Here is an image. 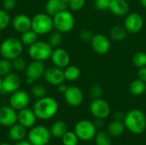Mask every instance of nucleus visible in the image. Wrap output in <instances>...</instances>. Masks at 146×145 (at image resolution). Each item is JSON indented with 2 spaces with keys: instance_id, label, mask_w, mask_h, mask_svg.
<instances>
[{
  "instance_id": "1",
  "label": "nucleus",
  "mask_w": 146,
  "mask_h": 145,
  "mask_svg": "<svg viewBox=\"0 0 146 145\" xmlns=\"http://www.w3.org/2000/svg\"><path fill=\"white\" fill-rule=\"evenodd\" d=\"M33 110L39 120H50L54 117L58 111V103L51 97L45 96L38 99L33 104Z\"/></svg>"
},
{
  "instance_id": "2",
  "label": "nucleus",
  "mask_w": 146,
  "mask_h": 145,
  "mask_svg": "<svg viewBox=\"0 0 146 145\" xmlns=\"http://www.w3.org/2000/svg\"><path fill=\"white\" fill-rule=\"evenodd\" d=\"M126 128L133 134H142L146 128V117L139 109H132L126 114L123 121Z\"/></svg>"
},
{
  "instance_id": "3",
  "label": "nucleus",
  "mask_w": 146,
  "mask_h": 145,
  "mask_svg": "<svg viewBox=\"0 0 146 145\" xmlns=\"http://www.w3.org/2000/svg\"><path fill=\"white\" fill-rule=\"evenodd\" d=\"M23 46L21 39L13 37L7 38L0 44V55L3 58L12 61L21 55Z\"/></svg>"
},
{
  "instance_id": "4",
  "label": "nucleus",
  "mask_w": 146,
  "mask_h": 145,
  "mask_svg": "<svg viewBox=\"0 0 146 145\" xmlns=\"http://www.w3.org/2000/svg\"><path fill=\"white\" fill-rule=\"evenodd\" d=\"M32 30L38 35H46L54 29L53 18L47 13L36 14L32 18Z\"/></svg>"
},
{
  "instance_id": "5",
  "label": "nucleus",
  "mask_w": 146,
  "mask_h": 145,
  "mask_svg": "<svg viewBox=\"0 0 146 145\" xmlns=\"http://www.w3.org/2000/svg\"><path fill=\"white\" fill-rule=\"evenodd\" d=\"M53 50L48 42L38 40L28 47V56L34 61L45 62L50 59Z\"/></svg>"
},
{
  "instance_id": "6",
  "label": "nucleus",
  "mask_w": 146,
  "mask_h": 145,
  "mask_svg": "<svg viewBox=\"0 0 146 145\" xmlns=\"http://www.w3.org/2000/svg\"><path fill=\"white\" fill-rule=\"evenodd\" d=\"M52 18L54 23V29L61 32L62 33H67L70 32L74 28L75 24L73 14L68 9H65L56 14Z\"/></svg>"
},
{
  "instance_id": "7",
  "label": "nucleus",
  "mask_w": 146,
  "mask_h": 145,
  "mask_svg": "<svg viewBox=\"0 0 146 145\" xmlns=\"http://www.w3.org/2000/svg\"><path fill=\"white\" fill-rule=\"evenodd\" d=\"M51 134L50 129L44 126H35L27 133V140L33 145H45L49 144Z\"/></svg>"
},
{
  "instance_id": "8",
  "label": "nucleus",
  "mask_w": 146,
  "mask_h": 145,
  "mask_svg": "<svg viewBox=\"0 0 146 145\" xmlns=\"http://www.w3.org/2000/svg\"><path fill=\"white\" fill-rule=\"evenodd\" d=\"M74 132L79 139L82 141H89L95 138L97 134V126L90 121L82 120L75 125Z\"/></svg>"
},
{
  "instance_id": "9",
  "label": "nucleus",
  "mask_w": 146,
  "mask_h": 145,
  "mask_svg": "<svg viewBox=\"0 0 146 145\" xmlns=\"http://www.w3.org/2000/svg\"><path fill=\"white\" fill-rule=\"evenodd\" d=\"M29 103H30L29 94L27 91L20 89L10 94L9 99V105L12 107L14 109H15L16 111L27 108Z\"/></svg>"
},
{
  "instance_id": "10",
  "label": "nucleus",
  "mask_w": 146,
  "mask_h": 145,
  "mask_svg": "<svg viewBox=\"0 0 146 145\" xmlns=\"http://www.w3.org/2000/svg\"><path fill=\"white\" fill-rule=\"evenodd\" d=\"M89 109L91 114L94 117L102 120L107 118L110 113V107L109 103L105 100L102 99L101 97L93 99L90 103Z\"/></svg>"
},
{
  "instance_id": "11",
  "label": "nucleus",
  "mask_w": 146,
  "mask_h": 145,
  "mask_svg": "<svg viewBox=\"0 0 146 145\" xmlns=\"http://www.w3.org/2000/svg\"><path fill=\"white\" fill-rule=\"evenodd\" d=\"M144 26V19L143 17L136 12L129 13L126 15L124 21V27L127 32L135 34L142 30Z\"/></svg>"
},
{
  "instance_id": "12",
  "label": "nucleus",
  "mask_w": 146,
  "mask_h": 145,
  "mask_svg": "<svg viewBox=\"0 0 146 145\" xmlns=\"http://www.w3.org/2000/svg\"><path fill=\"white\" fill-rule=\"evenodd\" d=\"M43 77L49 85L54 86H57L60 84L64 83L65 80L63 69L56 66L47 68L44 71Z\"/></svg>"
},
{
  "instance_id": "13",
  "label": "nucleus",
  "mask_w": 146,
  "mask_h": 145,
  "mask_svg": "<svg viewBox=\"0 0 146 145\" xmlns=\"http://www.w3.org/2000/svg\"><path fill=\"white\" fill-rule=\"evenodd\" d=\"M91 45L92 50L98 55H105L107 54L111 47L110 40L102 33L94 34L92 41Z\"/></svg>"
},
{
  "instance_id": "14",
  "label": "nucleus",
  "mask_w": 146,
  "mask_h": 145,
  "mask_svg": "<svg viewBox=\"0 0 146 145\" xmlns=\"http://www.w3.org/2000/svg\"><path fill=\"white\" fill-rule=\"evenodd\" d=\"M21 86V78L15 73H10L2 78V92L12 94Z\"/></svg>"
},
{
  "instance_id": "15",
  "label": "nucleus",
  "mask_w": 146,
  "mask_h": 145,
  "mask_svg": "<svg viewBox=\"0 0 146 145\" xmlns=\"http://www.w3.org/2000/svg\"><path fill=\"white\" fill-rule=\"evenodd\" d=\"M63 95L66 103L71 107L80 106L84 100L83 91L80 87L76 85L68 86V89Z\"/></svg>"
},
{
  "instance_id": "16",
  "label": "nucleus",
  "mask_w": 146,
  "mask_h": 145,
  "mask_svg": "<svg viewBox=\"0 0 146 145\" xmlns=\"http://www.w3.org/2000/svg\"><path fill=\"white\" fill-rule=\"evenodd\" d=\"M50 60L53 66L64 69L66 67L69 65L70 56L66 50L57 47L53 50L50 56Z\"/></svg>"
},
{
  "instance_id": "17",
  "label": "nucleus",
  "mask_w": 146,
  "mask_h": 145,
  "mask_svg": "<svg viewBox=\"0 0 146 145\" xmlns=\"http://www.w3.org/2000/svg\"><path fill=\"white\" fill-rule=\"evenodd\" d=\"M17 115L15 109L9 105H4L0 107V125L10 127L17 123Z\"/></svg>"
},
{
  "instance_id": "18",
  "label": "nucleus",
  "mask_w": 146,
  "mask_h": 145,
  "mask_svg": "<svg viewBox=\"0 0 146 145\" xmlns=\"http://www.w3.org/2000/svg\"><path fill=\"white\" fill-rule=\"evenodd\" d=\"M45 69L46 68L44 62L33 60V62L27 64V67L25 70V73L27 78H30L36 81L44 76Z\"/></svg>"
},
{
  "instance_id": "19",
  "label": "nucleus",
  "mask_w": 146,
  "mask_h": 145,
  "mask_svg": "<svg viewBox=\"0 0 146 145\" xmlns=\"http://www.w3.org/2000/svg\"><path fill=\"white\" fill-rule=\"evenodd\" d=\"M11 24L17 32L22 33L32 28V18L25 14H19L13 18Z\"/></svg>"
},
{
  "instance_id": "20",
  "label": "nucleus",
  "mask_w": 146,
  "mask_h": 145,
  "mask_svg": "<svg viewBox=\"0 0 146 145\" xmlns=\"http://www.w3.org/2000/svg\"><path fill=\"white\" fill-rule=\"evenodd\" d=\"M36 120H37V117L33 109L26 108L18 111L17 122L21 124V126H23L24 127H26L27 129L32 128L33 126H34L36 123Z\"/></svg>"
},
{
  "instance_id": "21",
  "label": "nucleus",
  "mask_w": 146,
  "mask_h": 145,
  "mask_svg": "<svg viewBox=\"0 0 146 145\" xmlns=\"http://www.w3.org/2000/svg\"><path fill=\"white\" fill-rule=\"evenodd\" d=\"M109 10L115 16H126L129 12V5L125 0H110Z\"/></svg>"
},
{
  "instance_id": "22",
  "label": "nucleus",
  "mask_w": 146,
  "mask_h": 145,
  "mask_svg": "<svg viewBox=\"0 0 146 145\" xmlns=\"http://www.w3.org/2000/svg\"><path fill=\"white\" fill-rule=\"evenodd\" d=\"M44 8L45 13L53 17L56 14L68 9V4L63 3L62 0H47Z\"/></svg>"
},
{
  "instance_id": "23",
  "label": "nucleus",
  "mask_w": 146,
  "mask_h": 145,
  "mask_svg": "<svg viewBox=\"0 0 146 145\" xmlns=\"http://www.w3.org/2000/svg\"><path fill=\"white\" fill-rule=\"evenodd\" d=\"M26 136H27V128L21 126L19 123H16L9 127V138L10 140L18 142L21 140H23Z\"/></svg>"
},
{
  "instance_id": "24",
  "label": "nucleus",
  "mask_w": 146,
  "mask_h": 145,
  "mask_svg": "<svg viewBox=\"0 0 146 145\" xmlns=\"http://www.w3.org/2000/svg\"><path fill=\"white\" fill-rule=\"evenodd\" d=\"M50 132L52 137L62 138V137L68 132V126L63 121H57L51 125Z\"/></svg>"
},
{
  "instance_id": "25",
  "label": "nucleus",
  "mask_w": 146,
  "mask_h": 145,
  "mask_svg": "<svg viewBox=\"0 0 146 145\" xmlns=\"http://www.w3.org/2000/svg\"><path fill=\"white\" fill-rule=\"evenodd\" d=\"M125 128H126V126H125L123 121H120L115 120L109 125L108 133L110 134V137L117 138V137H120L123 134Z\"/></svg>"
},
{
  "instance_id": "26",
  "label": "nucleus",
  "mask_w": 146,
  "mask_h": 145,
  "mask_svg": "<svg viewBox=\"0 0 146 145\" xmlns=\"http://www.w3.org/2000/svg\"><path fill=\"white\" fill-rule=\"evenodd\" d=\"M127 35V31L124 27V26H115L110 30V37L114 41H122L126 38Z\"/></svg>"
},
{
  "instance_id": "27",
  "label": "nucleus",
  "mask_w": 146,
  "mask_h": 145,
  "mask_svg": "<svg viewBox=\"0 0 146 145\" xmlns=\"http://www.w3.org/2000/svg\"><path fill=\"white\" fill-rule=\"evenodd\" d=\"M129 91L133 96H141L145 91V83L139 79L133 80L129 85Z\"/></svg>"
},
{
  "instance_id": "28",
  "label": "nucleus",
  "mask_w": 146,
  "mask_h": 145,
  "mask_svg": "<svg viewBox=\"0 0 146 145\" xmlns=\"http://www.w3.org/2000/svg\"><path fill=\"white\" fill-rule=\"evenodd\" d=\"M65 80L75 81L80 77V69L74 65H68L63 69Z\"/></svg>"
},
{
  "instance_id": "29",
  "label": "nucleus",
  "mask_w": 146,
  "mask_h": 145,
  "mask_svg": "<svg viewBox=\"0 0 146 145\" xmlns=\"http://www.w3.org/2000/svg\"><path fill=\"white\" fill-rule=\"evenodd\" d=\"M21 41L23 45L26 46H31L32 44H33L36 41H38V34L32 29L24 32L22 33H21Z\"/></svg>"
},
{
  "instance_id": "30",
  "label": "nucleus",
  "mask_w": 146,
  "mask_h": 145,
  "mask_svg": "<svg viewBox=\"0 0 146 145\" xmlns=\"http://www.w3.org/2000/svg\"><path fill=\"white\" fill-rule=\"evenodd\" d=\"M49 38H48V43L50 44V45L55 49V48H57L59 47V45L62 44V39H63V36L61 32L59 31H52L51 32L49 33Z\"/></svg>"
},
{
  "instance_id": "31",
  "label": "nucleus",
  "mask_w": 146,
  "mask_h": 145,
  "mask_svg": "<svg viewBox=\"0 0 146 145\" xmlns=\"http://www.w3.org/2000/svg\"><path fill=\"white\" fill-rule=\"evenodd\" d=\"M132 62L133 64L138 68H143L146 67V53L144 51H138L136 52L132 58Z\"/></svg>"
},
{
  "instance_id": "32",
  "label": "nucleus",
  "mask_w": 146,
  "mask_h": 145,
  "mask_svg": "<svg viewBox=\"0 0 146 145\" xmlns=\"http://www.w3.org/2000/svg\"><path fill=\"white\" fill-rule=\"evenodd\" d=\"M96 145H112V141L109 133L105 132H98L95 136Z\"/></svg>"
},
{
  "instance_id": "33",
  "label": "nucleus",
  "mask_w": 146,
  "mask_h": 145,
  "mask_svg": "<svg viewBox=\"0 0 146 145\" xmlns=\"http://www.w3.org/2000/svg\"><path fill=\"white\" fill-rule=\"evenodd\" d=\"M31 93L33 97L39 99L47 96V90L45 86L41 84H33L31 87Z\"/></svg>"
},
{
  "instance_id": "34",
  "label": "nucleus",
  "mask_w": 146,
  "mask_h": 145,
  "mask_svg": "<svg viewBox=\"0 0 146 145\" xmlns=\"http://www.w3.org/2000/svg\"><path fill=\"white\" fill-rule=\"evenodd\" d=\"M13 69L12 62L9 59L3 58L0 59V76L3 78L7 74L10 73Z\"/></svg>"
},
{
  "instance_id": "35",
  "label": "nucleus",
  "mask_w": 146,
  "mask_h": 145,
  "mask_svg": "<svg viewBox=\"0 0 146 145\" xmlns=\"http://www.w3.org/2000/svg\"><path fill=\"white\" fill-rule=\"evenodd\" d=\"M78 137L74 132H67L62 137V142L63 145H77L78 144Z\"/></svg>"
},
{
  "instance_id": "36",
  "label": "nucleus",
  "mask_w": 146,
  "mask_h": 145,
  "mask_svg": "<svg viewBox=\"0 0 146 145\" xmlns=\"http://www.w3.org/2000/svg\"><path fill=\"white\" fill-rule=\"evenodd\" d=\"M11 62H12L13 68L16 72H23L26 70V68L27 67V63L26 60L23 57H21V56L13 59L11 61Z\"/></svg>"
},
{
  "instance_id": "37",
  "label": "nucleus",
  "mask_w": 146,
  "mask_h": 145,
  "mask_svg": "<svg viewBox=\"0 0 146 145\" xmlns=\"http://www.w3.org/2000/svg\"><path fill=\"white\" fill-rule=\"evenodd\" d=\"M11 22L9 12L3 9H0V31L5 30Z\"/></svg>"
},
{
  "instance_id": "38",
  "label": "nucleus",
  "mask_w": 146,
  "mask_h": 145,
  "mask_svg": "<svg viewBox=\"0 0 146 145\" xmlns=\"http://www.w3.org/2000/svg\"><path fill=\"white\" fill-rule=\"evenodd\" d=\"M86 0H70L68 3V7L73 11H79L84 8Z\"/></svg>"
},
{
  "instance_id": "39",
  "label": "nucleus",
  "mask_w": 146,
  "mask_h": 145,
  "mask_svg": "<svg viewBox=\"0 0 146 145\" xmlns=\"http://www.w3.org/2000/svg\"><path fill=\"white\" fill-rule=\"evenodd\" d=\"M89 93H90L91 97H93V99L100 98L103 95V89L99 85L95 84L91 86V88L89 90Z\"/></svg>"
},
{
  "instance_id": "40",
  "label": "nucleus",
  "mask_w": 146,
  "mask_h": 145,
  "mask_svg": "<svg viewBox=\"0 0 146 145\" xmlns=\"http://www.w3.org/2000/svg\"><path fill=\"white\" fill-rule=\"evenodd\" d=\"M94 34L89 29H82L80 32V38L81 41L86 43H91Z\"/></svg>"
},
{
  "instance_id": "41",
  "label": "nucleus",
  "mask_w": 146,
  "mask_h": 145,
  "mask_svg": "<svg viewBox=\"0 0 146 145\" xmlns=\"http://www.w3.org/2000/svg\"><path fill=\"white\" fill-rule=\"evenodd\" d=\"M110 0H95L94 6L97 10L99 11H105L109 10Z\"/></svg>"
},
{
  "instance_id": "42",
  "label": "nucleus",
  "mask_w": 146,
  "mask_h": 145,
  "mask_svg": "<svg viewBox=\"0 0 146 145\" xmlns=\"http://www.w3.org/2000/svg\"><path fill=\"white\" fill-rule=\"evenodd\" d=\"M16 6V0H3V9L8 12L14 9Z\"/></svg>"
},
{
  "instance_id": "43",
  "label": "nucleus",
  "mask_w": 146,
  "mask_h": 145,
  "mask_svg": "<svg viewBox=\"0 0 146 145\" xmlns=\"http://www.w3.org/2000/svg\"><path fill=\"white\" fill-rule=\"evenodd\" d=\"M137 76H138L139 79L146 83V67L139 68V70L137 72Z\"/></svg>"
},
{
  "instance_id": "44",
  "label": "nucleus",
  "mask_w": 146,
  "mask_h": 145,
  "mask_svg": "<svg viewBox=\"0 0 146 145\" xmlns=\"http://www.w3.org/2000/svg\"><path fill=\"white\" fill-rule=\"evenodd\" d=\"M125 116H126V114L123 111H121V110L116 111L115 114V118L116 121H123L124 119H125Z\"/></svg>"
},
{
  "instance_id": "45",
  "label": "nucleus",
  "mask_w": 146,
  "mask_h": 145,
  "mask_svg": "<svg viewBox=\"0 0 146 145\" xmlns=\"http://www.w3.org/2000/svg\"><path fill=\"white\" fill-rule=\"evenodd\" d=\"M67 89H68V86H67L64 83H62V84H60L59 85H57V90H58V91H59L60 93L64 94L65 91H67Z\"/></svg>"
},
{
  "instance_id": "46",
  "label": "nucleus",
  "mask_w": 146,
  "mask_h": 145,
  "mask_svg": "<svg viewBox=\"0 0 146 145\" xmlns=\"http://www.w3.org/2000/svg\"><path fill=\"white\" fill-rule=\"evenodd\" d=\"M15 145H33L28 140L27 141V140H25V139H23V140H21V141H18V142H15Z\"/></svg>"
},
{
  "instance_id": "47",
  "label": "nucleus",
  "mask_w": 146,
  "mask_h": 145,
  "mask_svg": "<svg viewBox=\"0 0 146 145\" xmlns=\"http://www.w3.org/2000/svg\"><path fill=\"white\" fill-rule=\"evenodd\" d=\"M34 80L33 79H30V78H27L26 79V83L27 84V85H33V84H34Z\"/></svg>"
},
{
  "instance_id": "48",
  "label": "nucleus",
  "mask_w": 146,
  "mask_h": 145,
  "mask_svg": "<svg viewBox=\"0 0 146 145\" xmlns=\"http://www.w3.org/2000/svg\"><path fill=\"white\" fill-rule=\"evenodd\" d=\"M140 3L144 8L146 9V0H140Z\"/></svg>"
},
{
  "instance_id": "49",
  "label": "nucleus",
  "mask_w": 146,
  "mask_h": 145,
  "mask_svg": "<svg viewBox=\"0 0 146 145\" xmlns=\"http://www.w3.org/2000/svg\"><path fill=\"white\" fill-rule=\"evenodd\" d=\"M2 92V77L0 76V93Z\"/></svg>"
},
{
  "instance_id": "50",
  "label": "nucleus",
  "mask_w": 146,
  "mask_h": 145,
  "mask_svg": "<svg viewBox=\"0 0 146 145\" xmlns=\"http://www.w3.org/2000/svg\"><path fill=\"white\" fill-rule=\"evenodd\" d=\"M62 1L63 3H67V4H68V2H69L70 0H62Z\"/></svg>"
},
{
  "instance_id": "51",
  "label": "nucleus",
  "mask_w": 146,
  "mask_h": 145,
  "mask_svg": "<svg viewBox=\"0 0 146 145\" xmlns=\"http://www.w3.org/2000/svg\"><path fill=\"white\" fill-rule=\"evenodd\" d=\"M0 145H11V144H9V143H1Z\"/></svg>"
},
{
  "instance_id": "52",
  "label": "nucleus",
  "mask_w": 146,
  "mask_h": 145,
  "mask_svg": "<svg viewBox=\"0 0 146 145\" xmlns=\"http://www.w3.org/2000/svg\"><path fill=\"white\" fill-rule=\"evenodd\" d=\"M145 93L146 94V83H145Z\"/></svg>"
},
{
  "instance_id": "53",
  "label": "nucleus",
  "mask_w": 146,
  "mask_h": 145,
  "mask_svg": "<svg viewBox=\"0 0 146 145\" xmlns=\"http://www.w3.org/2000/svg\"><path fill=\"white\" fill-rule=\"evenodd\" d=\"M125 1H127V2H128V1H130V0H125Z\"/></svg>"
},
{
  "instance_id": "54",
  "label": "nucleus",
  "mask_w": 146,
  "mask_h": 145,
  "mask_svg": "<svg viewBox=\"0 0 146 145\" xmlns=\"http://www.w3.org/2000/svg\"><path fill=\"white\" fill-rule=\"evenodd\" d=\"M45 145H50V144H45Z\"/></svg>"
}]
</instances>
